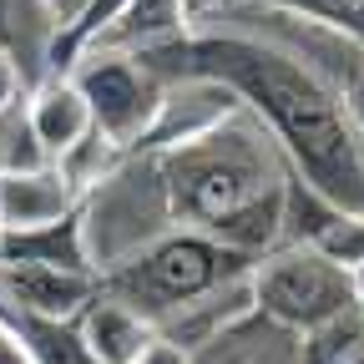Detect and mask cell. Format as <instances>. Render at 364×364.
Segmentation results:
<instances>
[{
    "label": "cell",
    "mask_w": 364,
    "mask_h": 364,
    "mask_svg": "<svg viewBox=\"0 0 364 364\" xmlns=\"http://www.w3.org/2000/svg\"><path fill=\"white\" fill-rule=\"evenodd\" d=\"M157 76H203L218 81L268 127V136L329 203L364 213V147L344 102L318 81L294 51L233 21H198L188 36L136 51Z\"/></svg>",
    "instance_id": "1"
},
{
    "label": "cell",
    "mask_w": 364,
    "mask_h": 364,
    "mask_svg": "<svg viewBox=\"0 0 364 364\" xmlns=\"http://www.w3.org/2000/svg\"><path fill=\"white\" fill-rule=\"evenodd\" d=\"M248 268H253V258L213 243L208 233L177 228V233H162L157 243L136 248L132 258H122L107 273H97V289L122 299L127 309H136L157 329L162 318H172L182 304L213 294L228 279H243Z\"/></svg>",
    "instance_id": "2"
},
{
    "label": "cell",
    "mask_w": 364,
    "mask_h": 364,
    "mask_svg": "<svg viewBox=\"0 0 364 364\" xmlns=\"http://www.w3.org/2000/svg\"><path fill=\"white\" fill-rule=\"evenodd\" d=\"M248 284H253V309L279 318L294 334H309L324 318L354 309V273L309 243H279L273 253H263Z\"/></svg>",
    "instance_id": "3"
},
{
    "label": "cell",
    "mask_w": 364,
    "mask_h": 364,
    "mask_svg": "<svg viewBox=\"0 0 364 364\" xmlns=\"http://www.w3.org/2000/svg\"><path fill=\"white\" fill-rule=\"evenodd\" d=\"M66 76L81 86V97L91 107V122H97V132L107 136L117 152H132L152 132V122L162 112L167 81L142 56H127V51H86Z\"/></svg>",
    "instance_id": "4"
},
{
    "label": "cell",
    "mask_w": 364,
    "mask_h": 364,
    "mask_svg": "<svg viewBox=\"0 0 364 364\" xmlns=\"http://www.w3.org/2000/svg\"><path fill=\"white\" fill-rule=\"evenodd\" d=\"M91 299H97V273H86V268H56V263H6L0 268V309L76 318Z\"/></svg>",
    "instance_id": "5"
},
{
    "label": "cell",
    "mask_w": 364,
    "mask_h": 364,
    "mask_svg": "<svg viewBox=\"0 0 364 364\" xmlns=\"http://www.w3.org/2000/svg\"><path fill=\"white\" fill-rule=\"evenodd\" d=\"M188 359L193 364H309L304 359V334L284 329L279 318H268L258 309H248L238 324H228L223 334H213Z\"/></svg>",
    "instance_id": "6"
},
{
    "label": "cell",
    "mask_w": 364,
    "mask_h": 364,
    "mask_svg": "<svg viewBox=\"0 0 364 364\" xmlns=\"http://www.w3.org/2000/svg\"><path fill=\"white\" fill-rule=\"evenodd\" d=\"M81 193L51 162L41 172H0V228H46L76 218Z\"/></svg>",
    "instance_id": "7"
},
{
    "label": "cell",
    "mask_w": 364,
    "mask_h": 364,
    "mask_svg": "<svg viewBox=\"0 0 364 364\" xmlns=\"http://www.w3.org/2000/svg\"><path fill=\"white\" fill-rule=\"evenodd\" d=\"M26 102H31V122H36V132H41L46 152H51L56 162H61L76 142H86V136L97 132L91 107H86L81 86H76L71 76H41V81L26 91Z\"/></svg>",
    "instance_id": "8"
},
{
    "label": "cell",
    "mask_w": 364,
    "mask_h": 364,
    "mask_svg": "<svg viewBox=\"0 0 364 364\" xmlns=\"http://www.w3.org/2000/svg\"><path fill=\"white\" fill-rule=\"evenodd\" d=\"M253 273V268H248ZM248 273L243 279H228V284H218L213 294H203V299H193V304H182L172 318H162L157 324V334L167 339V344H177V349H203L213 334H223L228 324H238V318L253 309V284H248Z\"/></svg>",
    "instance_id": "9"
},
{
    "label": "cell",
    "mask_w": 364,
    "mask_h": 364,
    "mask_svg": "<svg viewBox=\"0 0 364 364\" xmlns=\"http://www.w3.org/2000/svg\"><path fill=\"white\" fill-rule=\"evenodd\" d=\"M76 324H81L91 354H97L102 364H136V359L147 354V344L157 339V329L147 324L142 314L127 309L112 294H102V289H97V299L76 314Z\"/></svg>",
    "instance_id": "10"
},
{
    "label": "cell",
    "mask_w": 364,
    "mask_h": 364,
    "mask_svg": "<svg viewBox=\"0 0 364 364\" xmlns=\"http://www.w3.org/2000/svg\"><path fill=\"white\" fill-rule=\"evenodd\" d=\"M0 314H6L11 329L21 334L31 364H102L91 354L76 318H46V314H21V309H0Z\"/></svg>",
    "instance_id": "11"
},
{
    "label": "cell",
    "mask_w": 364,
    "mask_h": 364,
    "mask_svg": "<svg viewBox=\"0 0 364 364\" xmlns=\"http://www.w3.org/2000/svg\"><path fill=\"white\" fill-rule=\"evenodd\" d=\"M56 157L46 152L41 132L31 122V102L16 97L11 107H0V172H41Z\"/></svg>",
    "instance_id": "12"
},
{
    "label": "cell",
    "mask_w": 364,
    "mask_h": 364,
    "mask_svg": "<svg viewBox=\"0 0 364 364\" xmlns=\"http://www.w3.org/2000/svg\"><path fill=\"white\" fill-rule=\"evenodd\" d=\"M243 6H263V11H284V16H304L329 31H344L364 46V0H243Z\"/></svg>",
    "instance_id": "13"
},
{
    "label": "cell",
    "mask_w": 364,
    "mask_h": 364,
    "mask_svg": "<svg viewBox=\"0 0 364 364\" xmlns=\"http://www.w3.org/2000/svg\"><path fill=\"white\" fill-rule=\"evenodd\" d=\"M318 253H329L334 263H344L349 273L364 268V213H339L324 233H318V243H309Z\"/></svg>",
    "instance_id": "14"
},
{
    "label": "cell",
    "mask_w": 364,
    "mask_h": 364,
    "mask_svg": "<svg viewBox=\"0 0 364 364\" xmlns=\"http://www.w3.org/2000/svg\"><path fill=\"white\" fill-rule=\"evenodd\" d=\"M31 91V81H26V71H21V61L0 46V107H11L16 97H26Z\"/></svg>",
    "instance_id": "15"
},
{
    "label": "cell",
    "mask_w": 364,
    "mask_h": 364,
    "mask_svg": "<svg viewBox=\"0 0 364 364\" xmlns=\"http://www.w3.org/2000/svg\"><path fill=\"white\" fill-rule=\"evenodd\" d=\"M0 364H31V354H26V344H21V334L11 329L6 314H0Z\"/></svg>",
    "instance_id": "16"
},
{
    "label": "cell",
    "mask_w": 364,
    "mask_h": 364,
    "mask_svg": "<svg viewBox=\"0 0 364 364\" xmlns=\"http://www.w3.org/2000/svg\"><path fill=\"white\" fill-rule=\"evenodd\" d=\"M136 364H193V359H188V349H177V344H167V339L157 334V339L147 344V354L136 359Z\"/></svg>",
    "instance_id": "17"
},
{
    "label": "cell",
    "mask_w": 364,
    "mask_h": 364,
    "mask_svg": "<svg viewBox=\"0 0 364 364\" xmlns=\"http://www.w3.org/2000/svg\"><path fill=\"white\" fill-rule=\"evenodd\" d=\"M182 6H188V21L198 26L203 16H213V11H223V6H228V0H182Z\"/></svg>",
    "instance_id": "18"
},
{
    "label": "cell",
    "mask_w": 364,
    "mask_h": 364,
    "mask_svg": "<svg viewBox=\"0 0 364 364\" xmlns=\"http://www.w3.org/2000/svg\"><path fill=\"white\" fill-rule=\"evenodd\" d=\"M354 309L364 314V268H354Z\"/></svg>",
    "instance_id": "19"
},
{
    "label": "cell",
    "mask_w": 364,
    "mask_h": 364,
    "mask_svg": "<svg viewBox=\"0 0 364 364\" xmlns=\"http://www.w3.org/2000/svg\"><path fill=\"white\" fill-rule=\"evenodd\" d=\"M41 6H46V11H51V16L61 21V11H66V0H41Z\"/></svg>",
    "instance_id": "20"
}]
</instances>
